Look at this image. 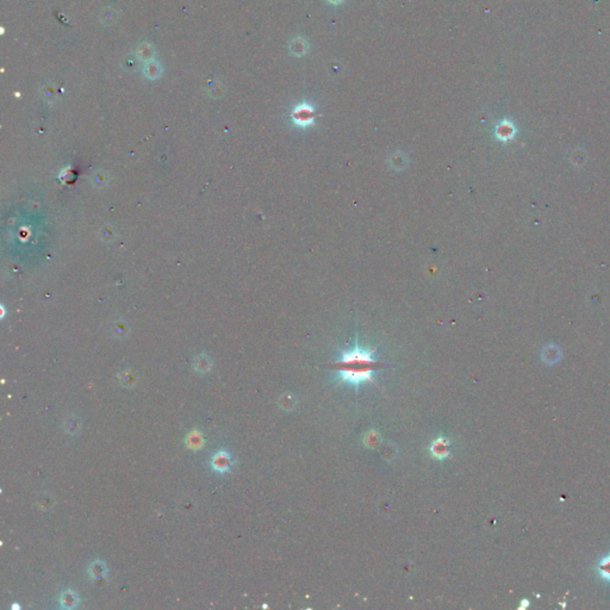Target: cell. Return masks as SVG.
I'll use <instances>...</instances> for the list:
<instances>
[{"instance_id": "obj_1", "label": "cell", "mask_w": 610, "mask_h": 610, "mask_svg": "<svg viewBox=\"0 0 610 610\" xmlns=\"http://www.w3.org/2000/svg\"><path fill=\"white\" fill-rule=\"evenodd\" d=\"M339 351L340 358L330 365V368L336 373L339 385L348 384L358 390L362 384L371 383L379 388L374 379V373L383 368V363L374 359L377 348H362L357 341L354 347L349 351Z\"/></svg>"}, {"instance_id": "obj_2", "label": "cell", "mask_w": 610, "mask_h": 610, "mask_svg": "<svg viewBox=\"0 0 610 610\" xmlns=\"http://www.w3.org/2000/svg\"><path fill=\"white\" fill-rule=\"evenodd\" d=\"M317 117L316 108L310 103L303 102L296 105L291 112V121L297 128L306 129L315 124Z\"/></svg>"}, {"instance_id": "obj_3", "label": "cell", "mask_w": 610, "mask_h": 610, "mask_svg": "<svg viewBox=\"0 0 610 610\" xmlns=\"http://www.w3.org/2000/svg\"><path fill=\"white\" fill-rule=\"evenodd\" d=\"M429 453L435 460L443 461L451 457V441L445 436H437L429 446Z\"/></svg>"}, {"instance_id": "obj_4", "label": "cell", "mask_w": 610, "mask_h": 610, "mask_svg": "<svg viewBox=\"0 0 610 610\" xmlns=\"http://www.w3.org/2000/svg\"><path fill=\"white\" fill-rule=\"evenodd\" d=\"M213 468L216 469L217 472H227L230 468L231 465V458L227 452H218L213 458Z\"/></svg>"}, {"instance_id": "obj_5", "label": "cell", "mask_w": 610, "mask_h": 610, "mask_svg": "<svg viewBox=\"0 0 610 610\" xmlns=\"http://www.w3.org/2000/svg\"><path fill=\"white\" fill-rule=\"evenodd\" d=\"M495 134H496V137L500 140V141L506 142L514 137L515 128L510 122L503 121L496 127V131H495Z\"/></svg>"}, {"instance_id": "obj_6", "label": "cell", "mask_w": 610, "mask_h": 610, "mask_svg": "<svg viewBox=\"0 0 610 610\" xmlns=\"http://www.w3.org/2000/svg\"><path fill=\"white\" fill-rule=\"evenodd\" d=\"M290 49L292 51V54H294V55L297 56H303L304 54L308 51V43L304 38H294L293 41L291 42L290 44Z\"/></svg>"}, {"instance_id": "obj_7", "label": "cell", "mask_w": 610, "mask_h": 610, "mask_svg": "<svg viewBox=\"0 0 610 610\" xmlns=\"http://www.w3.org/2000/svg\"><path fill=\"white\" fill-rule=\"evenodd\" d=\"M144 74L148 79L151 80L159 78L160 74H161V67H160V65L154 61V60H150V61H148L147 65H145Z\"/></svg>"}, {"instance_id": "obj_8", "label": "cell", "mask_w": 610, "mask_h": 610, "mask_svg": "<svg viewBox=\"0 0 610 610\" xmlns=\"http://www.w3.org/2000/svg\"><path fill=\"white\" fill-rule=\"evenodd\" d=\"M598 574L603 580L610 583V554L603 558L602 561L598 565Z\"/></svg>"}, {"instance_id": "obj_9", "label": "cell", "mask_w": 610, "mask_h": 610, "mask_svg": "<svg viewBox=\"0 0 610 610\" xmlns=\"http://www.w3.org/2000/svg\"><path fill=\"white\" fill-rule=\"evenodd\" d=\"M60 602H61L65 608H73V607H75L76 603H78V596H76L73 591H66L61 596V601H60Z\"/></svg>"}, {"instance_id": "obj_10", "label": "cell", "mask_w": 610, "mask_h": 610, "mask_svg": "<svg viewBox=\"0 0 610 610\" xmlns=\"http://www.w3.org/2000/svg\"><path fill=\"white\" fill-rule=\"evenodd\" d=\"M90 574L93 575L94 579H100V578H103L107 574V568H105L104 564H102L100 561H96V563L92 564V566H91Z\"/></svg>"}, {"instance_id": "obj_11", "label": "cell", "mask_w": 610, "mask_h": 610, "mask_svg": "<svg viewBox=\"0 0 610 610\" xmlns=\"http://www.w3.org/2000/svg\"><path fill=\"white\" fill-rule=\"evenodd\" d=\"M187 441H188V442H190V443H188V445H190V447H196V448L202 447L203 439H202V436H200V434L197 433V431H193V433L191 434L190 439H187Z\"/></svg>"}, {"instance_id": "obj_12", "label": "cell", "mask_w": 610, "mask_h": 610, "mask_svg": "<svg viewBox=\"0 0 610 610\" xmlns=\"http://www.w3.org/2000/svg\"><path fill=\"white\" fill-rule=\"evenodd\" d=\"M151 51H153V49H151L150 47L145 48V45H144V47L140 48V49H139L140 59H143V60H144V61H150V60L153 59V57H151Z\"/></svg>"}, {"instance_id": "obj_13", "label": "cell", "mask_w": 610, "mask_h": 610, "mask_svg": "<svg viewBox=\"0 0 610 610\" xmlns=\"http://www.w3.org/2000/svg\"><path fill=\"white\" fill-rule=\"evenodd\" d=\"M328 1L330 2V4H335V5H337V4H340V2H342L343 0H328Z\"/></svg>"}]
</instances>
